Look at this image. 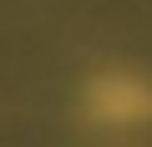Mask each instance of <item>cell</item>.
I'll list each match as a JSON object with an SVG mask.
<instances>
[{"mask_svg": "<svg viewBox=\"0 0 152 147\" xmlns=\"http://www.w3.org/2000/svg\"><path fill=\"white\" fill-rule=\"evenodd\" d=\"M81 102H86V117L96 127H112V132L152 127V81L142 71H127V66L96 71L81 91Z\"/></svg>", "mask_w": 152, "mask_h": 147, "instance_id": "cell-1", "label": "cell"}]
</instances>
